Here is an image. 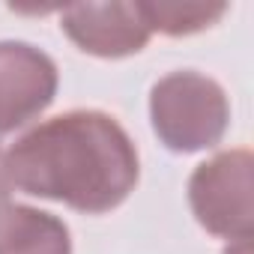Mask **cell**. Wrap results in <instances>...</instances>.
Returning <instances> with one entry per match:
<instances>
[{
	"label": "cell",
	"mask_w": 254,
	"mask_h": 254,
	"mask_svg": "<svg viewBox=\"0 0 254 254\" xmlns=\"http://www.w3.org/2000/svg\"><path fill=\"white\" fill-rule=\"evenodd\" d=\"M3 177L24 194L78 212H108L138 183V150L105 111H66L21 135L3 156Z\"/></svg>",
	"instance_id": "1"
},
{
	"label": "cell",
	"mask_w": 254,
	"mask_h": 254,
	"mask_svg": "<svg viewBox=\"0 0 254 254\" xmlns=\"http://www.w3.org/2000/svg\"><path fill=\"white\" fill-rule=\"evenodd\" d=\"M150 120L171 153L215 147L230 123V105L218 81L183 69L159 78L150 90Z\"/></svg>",
	"instance_id": "2"
},
{
	"label": "cell",
	"mask_w": 254,
	"mask_h": 254,
	"mask_svg": "<svg viewBox=\"0 0 254 254\" xmlns=\"http://www.w3.org/2000/svg\"><path fill=\"white\" fill-rule=\"evenodd\" d=\"M254 159L248 150H227L197 165L189 180V206L200 227L230 242L251 239L254 200H251Z\"/></svg>",
	"instance_id": "3"
},
{
	"label": "cell",
	"mask_w": 254,
	"mask_h": 254,
	"mask_svg": "<svg viewBox=\"0 0 254 254\" xmlns=\"http://www.w3.org/2000/svg\"><path fill=\"white\" fill-rule=\"evenodd\" d=\"M54 60L27 42H0V135L21 129L57 96Z\"/></svg>",
	"instance_id": "4"
},
{
	"label": "cell",
	"mask_w": 254,
	"mask_h": 254,
	"mask_svg": "<svg viewBox=\"0 0 254 254\" xmlns=\"http://www.w3.org/2000/svg\"><path fill=\"white\" fill-rule=\"evenodd\" d=\"M60 27L84 54L105 60L138 54L150 42L138 3H75L60 12Z\"/></svg>",
	"instance_id": "5"
},
{
	"label": "cell",
	"mask_w": 254,
	"mask_h": 254,
	"mask_svg": "<svg viewBox=\"0 0 254 254\" xmlns=\"http://www.w3.org/2000/svg\"><path fill=\"white\" fill-rule=\"evenodd\" d=\"M0 254H72L69 227L51 212L0 203Z\"/></svg>",
	"instance_id": "6"
},
{
	"label": "cell",
	"mask_w": 254,
	"mask_h": 254,
	"mask_svg": "<svg viewBox=\"0 0 254 254\" xmlns=\"http://www.w3.org/2000/svg\"><path fill=\"white\" fill-rule=\"evenodd\" d=\"M150 33H168V36H189L212 27L227 6L224 3H180V0H141L138 3Z\"/></svg>",
	"instance_id": "7"
},
{
	"label": "cell",
	"mask_w": 254,
	"mask_h": 254,
	"mask_svg": "<svg viewBox=\"0 0 254 254\" xmlns=\"http://www.w3.org/2000/svg\"><path fill=\"white\" fill-rule=\"evenodd\" d=\"M224 254H248V239H242V242H233Z\"/></svg>",
	"instance_id": "8"
}]
</instances>
